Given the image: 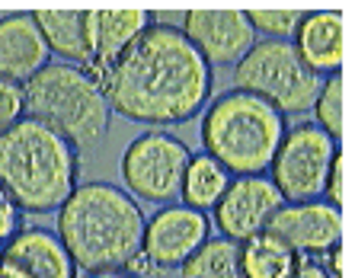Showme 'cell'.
Instances as JSON below:
<instances>
[{
    "mask_svg": "<svg viewBox=\"0 0 355 278\" xmlns=\"http://www.w3.org/2000/svg\"><path fill=\"white\" fill-rule=\"evenodd\" d=\"M109 109L141 125L196 119L211 96V64L180 29L148 26L99 80Z\"/></svg>",
    "mask_w": 355,
    "mask_h": 278,
    "instance_id": "cell-1",
    "label": "cell"
},
{
    "mask_svg": "<svg viewBox=\"0 0 355 278\" xmlns=\"http://www.w3.org/2000/svg\"><path fill=\"white\" fill-rule=\"evenodd\" d=\"M285 198L266 176H237L231 180L227 192L215 205V224L221 237L243 243V240L263 234L269 218L279 211Z\"/></svg>",
    "mask_w": 355,
    "mask_h": 278,
    "instance_id": "cell-10",
    "label": "cell"
},
{
    "mask_svg": "<svg viewBox=\"0 0 355 278\" xmlns=\"http://www.w3.org/2000/svg\"><path fill=\"white\" fill-rule=\"evenodd\" d=\"M295 250L275 240L272 234H257L240 243V269L243 278H282L295 262Z\"/></svg>",
    "mask_w": 355,
    "mask_h": 278,
    "instance_id": "cell-19",
    "label": "cell"
},
{
    "mask_svg": "<svg viewBox=\"0 0 355 278\" xmlns=\"http://www.w3.org/2000/svg\"><path fill=\"white\" fill-rule=\"evenodd\" d=\"M323 196L333 208L343 211V202H346V154H333V164L330 173H327V186H323Z\"/></svg>",
    "mask_w": 355,
    "mask_h": 278,
    "instance_id": "cell-24",
    "label": "cell"
},
{
    "mask_svg": "<svg viewBox=\"0 0 355 278\" xmlns=\"http://www.w3.org/2000/svg\"><path fill=\"white\" fill-rule=\"evenodd\" d=\"M295 51L317 77L339 74L343 49H346V23L336 10H314L304 13L295 29Z\"/></svg>",
    "mask_w": 355,
    "mask_h": 278,
    "instance_id": "cell-15",
    "label": "cell"
},
{
    "mask_svg": "<svg viewBox=\"0 0 355 278\" xmlns=\"http://www.w3.org/2000/svg\"><path fill=\"white\" fill-rule=\"evenodd\" d=\"M189 157V148L166 131L138 134L122 154L125 186L141 202H173L180 198Z\"/></svg>",
    "mask_w": 355,
    "mask_h": 278,
    "instance_id": "cell-8",
    "label": "cell"
},
{
    "mask_svg": "<svg viewBox=\"0 0 355 278\" xmlns=\"http://www.w3.org/2000/svg\"><path fill=\"white\" fill-rule=\"evenodd\" d=\"M144 214L125 189L87 182L58 208V240L83 272H116L132 266L144 240Z\"/></svg>",
    "mask_w": 355,
    "mask_h": 278,
    "instance_id": "cell-2",
    "label": "cell"
},
{
    "mask_svg": "<svg viewBox=\"0 0 355 278\" xmlns=\"http://www.w3.org/2000/svg\"><path fill=\"white\" fill-rule=\"evenodd\" d=\"M285 138V115L253 93L227 90L202 119V148L234 176H263Z\"/></svg>",
    "mask_w": 355,
    "mask_h": 278,
    "instance_id": "cell-4",
    "label": "cell"
},
{
    "mask_svg": "<svg viewBox=\"0 0 355 278\" xmlns=\"http://www.w3.org/2000/svg\"><path fill=\"white\" fill-rule=\"evenodd\" d=\"M0 259L13 262L26 272V278H74L77 266L58 234L45 227H23L7 240Z\"/></svg>",
    "mask_w": 355,
    "mask_h": 278,
    "instance_id": "cell-16",
    "label": "cell"
},
{
    "mask_svg": "<svg viewBox=\"0 0 355 278\" xmlns=\"http://www.w3.org/2000/svg\"><path fill=\"white\" fill-rule=\"evenodd\" d=\"M266 234L295 250V253H327L343 240V211L330 202H291L269 218Z\"/></svg>",
    "mask_w": 355,
    "mask_h": 278,
    "instance_id": "cell-12",
    "label": "cell"
},
{
    "mask_svg": "<svg viewBox=\"0 0 355 278\" xmlns=\"http://www.w3.org/2000/svg\"><path fill=\"white\" fill-rule=\"evenodd\" d=\"M336 150V141L314 122L285 128V138L269 164L272 186L282 192L285 202H314L317 196H323Z\"/></svg>",
    "mask_w": 355,
    "mask_h": 278,
    "instance_id": "cell-7",
    "label": "cell"
},
{
    "mask_svg": "<svg viewBox=\"0 0 355 278\" xmlns=\"http://www.w3.org/2000/svg\"><path fill=\"white\" fill-rule=\"evenodd\" d=\"M282 278H327V272H323V266L314 259V256L297 253L295 262H291V269L285 272Z\"/></svg>",
    "mask_w": 355,
    "mask_h": 278,
    "instance_id": "cell-26",
    "label": "cell"
},
{
    "mask_svg": "<svg viewBox=\"0 0 355 278\" xmlns=\"http://www.w3.org/2000/svg\"><path fill=\"white\" fill-rule=\"evenodd\" d=\"M182 35L208 64L231 67L257 45V29L243 10H189L182 19Z\"/></svg>",
    "mask_w": 355,
    "mask_h": 278,
    "instance_id": "cell-11",
    "label": "cell"
},
{
    "mask_svg": "<svg viewBox=\"0 0 355 278\" xmlns=\"http://www.w3.org/2000/svg\"><path fill=\"white\" fill-rule=\"evenodd\" d=\"M227 186H231V173L224 170L215 157H208L205 150H202V154L189 157L180 196H182V205L198 208V211H208V208H215L218 198L227 192Z\"/></svg>",
    "mask_w": 355,
    "mask_h": 278,
    "instance_id": "cell-18",
    "label": "cell"
},
{
    "mask_svg": "<svg viewBox=\"0 0 355 278\" xmlns=\"http://www.w3.org/2000/svg\"><path fill=\"white\" fill-rule=\"evenodd\" d=\"M49 45L39 33L33 13H7L0 17V80L19 83L35 77L49 64Z\"/></svg>",
    "mask_w": 355,
    "mask_h": 278,
    "instance_id": "cell-14",
    "label": "cell"
},
{
    "mask_svg": "<svg viewBox=\"0 0 355 278\" xmlns=\"http://www.w3.org/2000/svg\"><path fill=\"white\" fill-rule=\"evenodd\" d=\"M23 112H26L23 87L10 80H0V134L7 128H13L23 119Z\"/></svg>",
    "mask_w": 355,
    "mask_h": 278,
    "instance_id": "cell-23",
    "label": "cell"
},
{
    "mask_svg": "<svg viewBox=\"0 0 355 278\" xmlns=\"http://www.w3.org/2000/svg\"><path fill=\"white\" fill-rule=\"evenodd\" d=\"M182 278H243L240 269V243L227 237L205 240L196 253L180 266Z\"/></svg>",
    "mask_w": 355,
    "mask_h": 278,
    "instance_id": "cell-20",
    "label": "cell"
},
{
    "mask_svg": "<svg viewBox=\"0 0 355 278\" xmlns=\"http://www.w3.org/2000/svg\"><path fill=\"white\" fill-rule=\"evenodd\" d=\"M150 26L148 10H90L87 29H90V64L83 67L93 80H103L106 71L116 64L122 51Z\"/></svg>",
    "mask_w": 355,
    "mask_h": 278,
    "instance_id": "cell-13",
    "label": "cell"
},
{
    "mask_svg": "<svg viewBox=\"0 0 355 278\" xmlns=\"http://www.w3.org/2000/svg\"><path fill=\"white\" fill-rule=\"evenodd\" d=\"M327 278H343L346 275V253H343V246H330L327 250V266H323Z\"/></svg>",
    "mask_w": 355,
    "mask_h": 278,
    "instance_id": "cell-27",
    "label": "cell"
},
{
    "mask_svg": "<svg viewBox=\"0 0 355 278\" xmlns=\"http://www.w3.org/2000/svg\"><path fill=\"white\" fill-rule=\"evenodd\" d=\"M234 90L253 93L282 115H297L314 109L323 77L297 58L291 42L263 39L234 64Z\"/></svg>",
    "mask_w": 355,
    "mask_h": 278,
    "instance_id": "cell-6",
    "label": "cell"
},
{
    "mask_svg": "<svg viewBox=\"0 0 355 278\" xmlns=\"http://www.w3.org/2000/svg\"><path fill=\"white\" fill-rule=\"evenodd\" d=\"M87 13H90V10H35L33 13L49 51H58L61 58L74 61V67L90 64Z\"/></svg>",
    "mask_w": 355,
    "mask_h": 278,
    "instance_id": "cell-17",
    "label": "cell"
},
{
    "mask_svg": "<svg viewBox=\"0 0 355 278\" xmlns=\"http://www.w3.org/2000/svg\"><path fill=\"white\" fill-rule=\"evenodd\" d=\"M211 240V218L189 205H166L144 224L141 256L150 269H180L198 246Z\"/></svg>",
    "mask_w": 355,
    "mask_h": 278,
    "instance_id": "cell-9",
    "label": "cell"
},
{
    "mask_svg": "<svg viewBox=\"0 0 355 278\" xmlns=\"http://www.w3.org/2000/svg\"><path fill=\"white\" fill-rule=\"evenodd\" d=\"M0 278H26V272L19 266H13V262L0 259Z\"/></svg>",
    "mask_w": 355,
    "mask_h": 278,
    "instance_id": "cell-28",
    "label": "cell"
},
{
    "mask_svg": "<svg viewBox=\"0 0 355 278\" xmlns=\"http://www.w3.org/2000/svg\"><path fill=\"white\" fill-rule=\"evenodd\" d=\"M19 230V214L17 205L10 202V196L0 189V246H7V240Z\"/></svg>",
    "mask_w": 355,
    "mask_h": 278,
    "instance_id": "cell-25",
    "label": "cell"
},
{
    "mask_svg": "<svg viewBox=\"0 0 355 278\" xmlns=\"http://www.w3.org/2000/svg\"><path fill=\"white\" fill-rule=\"evenodd\" d=\"M77 150L29 115L0 134V189L23 211H58L77 189Z\"/></svg>",
    "mask_w": 355,
    "mask_h": 278,
    "instance_id": "cell-3",
    "label": "cell"
},
{
    "mask_svg": "<svg viewBox=\"0 0 355 278\" xmlns=\"http://www.w3.org/2000/svg\"><path fill=\"white\" fill-rule=\"evenodd\" d=\"M26 115L49 125L71 148H93L109 131V99L83 67L45 64L23 83Z\"/></svg>",
    "mask_w": 355,
    "mask_h": 278,
    "instance_id": "cell-5",
    "label": "cell"
},
{
    "mask_svg": "<svg viewBox=\"0 0 355 278\" xmlns=\"http://www.w3.org/2000/svg\"><path fill=\"white\" fill-rule=\"evenodd\" d=\"M90 278H135V275H125L122 269H116V272H93Z\"/></svg>",
    "mask_w": 355,
    "mask_h": 278,
    "instance_id": "cell-29",
    "label": "cell"
},
{
    "mask_svg": "<svg viewBox=\"0 0 355 278\" xmlns=\"http://www.w3.org/2000/svg\"><path fill=\"white\" fill-rule=\"evenodd\" d=\"M301 10H250L247 19L257 33H266L275 42H288L295 35L297 23H301Z\"/></svg>",
    "mask_w": 355,
    "mask_h": 278,
    "instance_id": "cell-22",
    "label": "cell"
},
{
    "mask_svg": "<svg viewBox=\"0 0 355 278\" xmlns=\"http://www.w3.org/2000/svg\"><path fill=\"white\" fill-rule=\"evenodd\" d=\"M314 112H317L314 125L320 131H327L339 144V138H343V77L339 74L323 77L320 93L314 99Z\"/></svg>",
    "mask_w": 355,
    "mask_h": 278,
    "instance_id": "cell-21",
    "label": "cell"
}]
</instances>
